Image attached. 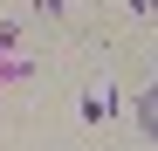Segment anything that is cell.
I'll list each match as a JSON object with an SVG mask.
<instances>
[{
	"label": "cell",
	"mask_w": 158,
	"mask_h": 151,
	"mask_svg": "<svg viewBox=\"0 0 158 151\" xmlns=\"http://www.w3.org/2000/svg\"><path fill=\"white\" fill-rule=\"evenodd\" d=\"M138 124H144V137L158 144V89H144V96H138Z\"/></svg>",
	"instance_id": "obj_1"
}]
</instances>
